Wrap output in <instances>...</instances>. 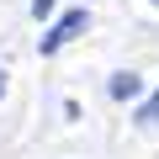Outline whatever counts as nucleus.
I'll list each match as a JSON object with an SVG mask.
<instances>
[{
  "instance_id": "nucleus-1",
  "label": "nucleus",
  "mask_w": 159,
  "mask_h": 159,
  "mask_svg": "<svg viewBox=\"0 0 159 159\" xmlns=\"http://www.w3.org/2000/svg\"><path fill=\"white\" fill-rule=\"evenodd\" d=\"M85 27H90V16H85V11H64V16H58V21L43 32V43H37V48H43V53H58L64 43H74Z\"/></svg>"
},
{
  "instance_id": "nucleus-2",
  "label": "nucleus",
  "mask_w": 159,
  "mask_h": 159,
  "mask_svg": "<svg viewBox=\"0 0 159 159\" xmlns=\"http://www.w3.org/2000/svg\"><path fill=\"white\" fill-rule=\"evenodd\" d=\"M111 96H117V101L143 96V80H138V74H127V69H122V74H111Z\"/></svg>"
},
{
  "instance_id": "nucleus-3",
  "label": "nucleus",
  "mask_w": 159,
  "mask_h": 159,
  "mask_svg": "<svg viewBox=\"0 0 159 159\" xmlns=\"http://www.w3.org/2000/svg\"><path fill=\"white\" fill-rule=\"evenodd\" d=\"M138 122H159V90L143 101V111H138Z\"/></svg>"
},
{
  "instance_id": "nucleus-4",
  "label": "nucleus",
  "mask_w": 159,
  "mask_h": 159,
  "mask_svg": "<svg viewBox=\"0 0 159 159\" xmlns=\"http://www.w3.org/2000/svg\"><path fill=\"white\" fill-rule=\"evenodd\" d=\"M53 6H58V0H32V16H37V21H43V16H48V11H53Z\"/></svg>"
},
{
  "instance_id": "nucleus-5",
  "label": "nucleus",
  "mask_w": 159,
  "mask_h": 159,
  "mask_svg": "<svg viewBox=\"0 0 159 159\" xmlns=\"http://www.w3.org/2000/svg\"><path fill=\"white\" fill-rule=\"evenodd\" d=\"M0 90H6V69H0Z\"/></svg>"
},
{
  "instance_id": "nucleus-6",
  "label": "nucleus",
  "mask_w": 159,
  "mask_h": 159,
  "mask_svg": "<svg viewBox=\"0 0 159 159\" xmlns=\"http://www.w3.org/2000/svg\"><path fill=\"white\" fill-rule=\"evenodd\" d=\"M154 6H159V0H154Z\"/></svg>"
}]
</instances>
